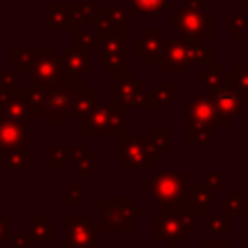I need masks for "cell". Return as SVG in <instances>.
Listing matches in <instances>:
<instances>
[{
	"mask_svg": "<svg viewBox=\"0 0 248 248\" xmlns=\"http://www.w3.org/2000/svg\"><path fill=\"white\" fill-rule=\"evenodd\" d=\"M196 213L184 205L163 207L159 213L151 215V240L167 242L169 248H180L190 234L198 231Z\"/></svg>",
	"mask_w": 248,
	"mask_h": 248,
	"instance_id": "3",
	"label": "cell"
},
{
	"mask_svg": "<svg viewBox=\"0 0 248 248\" xmlns=\"http://www.w3.org/2000/svg\"><path fill=\"white\" fill-rule=\"evenodd\" d=\"M229 78L231 87L248 99V64H231Z\"/></svg>",
	"mask_w": 248,
	"mask_h": 248,
	"instance_id": "32",
	"label": "cell"
},
{
	"mask_svg": "<svg viewBox=\"0 0 248 248\" xmlns=\"http://www.w3.org/2000/svg\"><path fill=\"white\" fill-rule=\"evenodd\" d=\"M10 223H12V215H10V213H2V215H0V242H2V244L12 238Z\"/></svg>",
	"mask_w": 248,
	"mask_h": 248,
	"instance_id": "41",
	"label": "cell"
},
{
	"mask_svg": "<svg viewBox=\"0 0 248 248\" xmlns=\"http://www.w3.org/2000/svg\"><path fill=\"white\" fill-rule=\"evenodd\" d=\"M72 45H78V46H81V48H85V50H93L95 46H99V39L89 31V29H83V23L79 21V23H76L72 29Z\"/></svg>",
	"mask_w": 248,
	"mask_h": 248,
	"instance_id": "34",
	"label": "cell"
},
{
	"mask_svg": "<svg viewBox=\"0 0 248 248\" xmlns=\"http://www.w3.org/2000/svg\"><path fill=\"white\" fill-rule=\"evenodd\" d=\"M203 66L205 68L196 74V81L200 85H203L207 89V93H213L215 95V93L231 87V78H229V74L223 72V66L221 64H215L211 60V62H207Z\"/></svg>",
	"mask_w": 248,
	"mask_h": 248,
	"instance_id": "23",
	"label": "cell"
},
{
	"mask_svg": "<svg viewBox=\"0 0 248 248\" xmlns=\"http://www.w3.org/2000/svg\"><path fill=\"white\" fill-rule=\"evenodd\" d=\"M62 221L66 225V240L62 248H101L97 240L99 231L89 213H64Z\"/></svg>",
	"mask_w": 248,
	"mask_h": 248,
	"instance_id": "11",
	"label": "cell"
},
{
	"mask_svg": "<svg viewBox=\"0 0 248 248\" xmlns=\"http://www.w3.org/2000/svg\"><path fill=\"white\" fill-rule=\"evenodd\" d=\"M60 56V68L64 76H74V78H83L91 74V58H89V50L78 46V45H70L62 48Z\"/></svg>",
	"mask_w": 248,
	"mask_h": 248,
	"instance_id": "16",
	"label": "cell"
},
{
	"mask_svg": "<svg viewBox=\"0 0 248 248\" xmlns=\"http://www.w3.org/2000/svg\"><path fill=\"white\" fill-rule=\"evenodd\" d=\"M169 29L178 31L184 39L203 37L213 39L215 35V14L213 12H194L188 6H178L169 12Z\"/></svg>",
	"mask_w": 248,
	"mask_h": 248,
	"instance_id": "10",
	"label": "cell"
},
{
	"mask_svg": "<svg viewBox=\"0 0 248 248\" xmlns=\"http://www.w3.org/2000/svg\"><path fill=\"white\" fill-rule=\"evenodd\" d=\"M196 248H231L229 240H198Z\"/></svg>",
	"mask_w": 248,
	"mask_h": 248,
	"instance_id": "44",
	"label": "cell"
},
{
	"mask_svg": "<svg viewBox=\"0 0 248 248\" xmlns=\"http://www.w3.org/2000/svg\"><path fill=\"white\" fill-rule=\"evenodd\" d=\"M29 169V147L12 149L2 153V170L4 172H25Z\"/></svg>",
	"mask_w": 248,
	"mask_h": 248,
	"instance_id": "29",
	"label": "cell"
},
{
	"mask_svg": "<svg viewBox=\"0 0 248 248\" xmlns=\"http://www.w3.org/2000/svg\"><path fill=\"white\" fill-rule=\"evenodd\" d=\"M16 91H21L17 72L14 70L12 64H6L0 70V93H16Z\"/></svg>",
	"mask_w": 248,
	"mask_h": 248,
	"instance_id": "35",
	"label": "cell"
},
{
	"mask_svg": "<svg viewBox=\"0 0 248 248\" xmlns=\"http://www.w3.org/2000/svg\"><path fill=\"white\" fill-rule=\"evenodd\" d=\"M27 234L33 242H54L56 227L46 219L45 213H29L27 217Z\"/></svg>",
	"mask_w": 248,
	"mask_h": 248,
	"instance_id": "25",
	"label": "cell"
},
{
	"mask_svg": "<svg viewBox=\"0 0 248 248\" xmlns=\"http://www.w3.org/2000/svg\"><path fill=\"white\" fill-rule=\"evenodd\" d=\"M120 29H126V23H120L116 21L114 17H110L107 12L99 10L95 12L91 17H89V31L101 41L105 35H110L114 31H120Z\"/></svg>",
	"mask_w": 248,
	"mask_h": 248,
	"instance_id": "26",
	"label": "cell"
},
{
	"mask_svg": "<svg viewBox=\"0 0 248 248\" xmlns=\"http://www.w3.org/2000/svg\"><path fill=\"white\" fill-rule=\"evenodd\" d=\"M60 56L54 46H39L37 58L27 74V83L33 85H50L62 79Z\"/></svg>",
	"mask_w": 248,
	"mask_h": 248,
	"instance_id": "12",
	"label": "cell"
},
{
	"mask_svg": "<svg viewBox=\"0 0 248 248\" xmlns=\"http://www.w3.org/2000/svg\"><path fill=\"white\" fill-rule=\"evenodd\" d=\"M0 120H8V122L27 126L31 116H29L27 103L23 99V91L0 93Z\"/></svg>",
	"mask_w": 248,
	"mask_h": 248,
	"instance_id": "17",
	"label": "cell"
},
{
	"mask_svg": "<svg viewBox=\"0 0 248 248\" xmlns=\"http://www.w3.org/2000/svg\"><path fill=\"white\" fill-rule=\"evenodd\" d=\"M211 202H213V188L205 178H198L192 188H186V196L180 205H184L196 215H203Z\"/></svg>",
	"mask_w": 248,
	"mask_h": 248,
	"instance_id": "20",
	"label": "cell"
},
{
	"mask_svg": "<svg viewBox=\"0 0 248 248\" xmlns=\"http://www.w3.org/2000/svg\"><path fill=\"white\" fill-rule=\"evenodd\" d=\"M72 151H74V145L72 143H64V145L48 143L45 147V157H46L48 163H52V167H54L56 172H64L66 163L72 161Z\"/></svg>",
	"mask_w": 248,
	"mask_h": 248,
	"instance_id": "28",
	"label": "cell"
},
{
	"mask_svg": "<svg viewBox=\"0 0 248 248\" xmlns=\"http://www.w3.org/2000/svg\"><path fill=\"white\" fill-rule=\"evenodd\" d=\"M215 101V126L217 128H229L236 116H240L248 108V99L234 91L232 87H227L213 95Z\"/></svg>",
	"mask_w": 248,
	"mask_h": 248,
	"instance_id": "14",
	"label": "cell"
},
{
	"mask_svg": "<svg viewBox=\"0 0 248 248\" xmlns=\"http://www.w3.org/2000/svg\"><path fill=\"white\" fill-rule=\"evenodd\" d=\"M231 37L232 39H240L246 31H248V16L246 12H232L231 14Z\"/></svg>",
	"mask_w": 248,
	"mask_h": 248,
	"instance_id": "38",
	"label": "cell"
},
{
	"mask_svg": "<svg viewBox=\"0 0 248 248\" xmlns=\"http://www.w3.org/2000/svg\"><path fill=\"white\" fill-rule=\"evenodd\" d=\"M232 4H236L240 8V12H248V0H231Z\"/></svg>",
	"mask_w": 248,
	"mask_h": 248,
	"instance_id": "46",
	"label": "cell"
},
{
	"mask_svg": "<svg viewBox=\"0 0 248 248\" xmlns=\"http://www.w3.org/2000/svg\"><path fill=\"white\" fill-rule=\"evenodd\" d=\"M149 190L153 203L163 207H176L184 202L188 188V170H151V176L141 182Z\"/></svg>",
	"mask_w": 248,
	"mask_h": 248,
	"instance_id": "7",
	"label": "cell"
},
{
	"mask_svg": "<svg viewBox=\"0 0 248 248\" xmlns=\"http://www.w3.org/2000/svg\"><path fill=\"white\" fill-rule=\"evenodd\" d=\"M72 163H74V169L78 170L79 178L81 180H87V178H91L93 172H97L101 169V155L95 153L89 143L74 145Z\"/></svg>",
	"mask_w": 248,
	"mask_h": 248,
	"instance_id": "22",
	"label": "cell"
},
{
	"mask_svg": "<svg viewBox=\"0 0 248 248\" xmlns=\"http://www.w3.org/2000/svg\"><path fill=\"white\" fill-rule=\"evenodd\" d=\"M72 10H74V16L78 21H89V17L101 10V6L93 0H79V2H72Z\"/></svg>",
	"mask_w": 248,
	"mask_h": 248,
	"instance_id": "36",
	"label": "cell"
},
{
	"mask_svg": "<svg viewBox=\"0 0 248 248\" xmlns=\"http://www.w3.org/2000/svg\"><path fill=\"white\" fill-rule=\"evenodd\" d=\"M10 242H12V248H29L31 238L27 232H16V234H12Z\"/></svg>",
	"mask_w": 248,
	"mask_h": 248,
	"instance_id": "43",
	"label": "cell"
},
{
	"mask_svg": "<svg viewBox=\"0 0 248 248\" xmlns=\"http://www.w3.org/2000/svg\"><path fill=\"white\" fill-rule=\"evenodd\" d=\"M163 157V151L157 145V140L153 134L140 136V134H120L116 136V159L122 163L126 172H132L136 169L153 170V163H159Z\"/></svg>",
	"mask_w": 248,
	"mask_h": 248,
	"instance_id": "6",
	"label": "cell"
},
{
	"mask_svg": "<svg viewBox=\"0 0 248 248\" xmlns=\"http://www.w3.org/2000/svg\"><path fill=\"white\" fill-rule=\"evenodd\" d=\"M37 50H39V46H12L10 48V64L14 68H17L19 74L27 76L37 58Z\"/></svg>",
	"mask_w": 248,
	"mask_h": 248,
	"instance_id": "27",
	"label": "cell"
},
{
	"mask_svg": "<svg viewBox=\"0 0 248 248\" xmlns=\"http://www.w3.org/2000/svg\"><path fill=\"white\" fill-rule=\"evenodd\" d=\"M110 17H114L116 21L120 23H126V21H134L136 19V12H130L124 4H114V2H108L107 4V10H105Z\"/></svg>",
	"mask_w": 248,
	"mask_h": 248,
	"instance_id": "39",
	"label": "cell"
},
{
	"mask_svg": "<svg viewBox=\"0 0 248 248\" xmlns=\"http://www.w3.org/2000/svg\"><path fill=\"white\" fill-rule=\"evenodd\" d=\"M107 97L108 103L128 110H153V103L149 99V93L145 91L143 83L136 79L134 74L122 72L116 76V81H110L107 85Z\"/></svg>",
	"mask_w": 248,
	"mask_h": 248,
	"instance_id": "9",
	"label": "cell"
},
{
	"mask_svg": "<svg viewBox=\"0 0 248 248\" xmlns=\"http://www.w3.org/2000/svg\"><path fill=\"white\" fill-rule=\"evenodd\" d=\"M81 184L83 180L81 178H74L70 188L66 190V196L62 200V203L66 207H81L83 205V196H81Z\"/></svg>",
	"mask_w": 248,
	"mask_h": 248,
	"instance_id": "37",
	"label": "cell"
},
{
	"mask_svg": "<svg viewBox=\"0 0 248 248\" xmlns=\"http://www.w3.org/2000/svg\"><path fill=\"white\" fill-rule=\"evenodd\" d=\"M225 215H248V198L242 194L240 188H232L231 194L223 200V211Z\"/></svg>",
	"mask_w": 248,
	"mask_h": 248,
	"instance_id": "31",
	"label": "cell"
},
{
	"mask_svg": "<svg viewBox=\"0 0 248 248\" xmlns=\"http://www.w3.org/2000/svg\"><path fill=\"white\" fill-rule=\"evenodd\" d=\"M97 101H101V93L95 91L91 87V83L81 81L79 87L74 91V95H72V99H70V103L66 107L64 116L66 118H81L91 108V105L97 103Z\"/></svg>",
	"mask_w": 248,
	"mask_h": 248,
	"instance_id": "19",
	"label": "cell"
},
{
	"mask_svg": "<svg viewBox=\"0 0 248 248\" xmlns=\"http://www.w3.org/2000/svg\"><path fill=\"white\" fill-rule=\"evenodd\" d=\"M99 46H101L99 64L110 76H118L126 72V29L105 35L99 41Z\"/></svg>",
	"mask_w": 248,
	"mask_h": 248,
	"instance_id": "13",
	"label": "cell"
},
{
	"mask_svg": "<svg viewBox=\"0 0 248 248\" xmlns=\"http://www.w3.org/2000/svg\"><path fill=\"white\" fill-rule=\"evenodd\" d=\"M29 147L27 126L0 120V155L12 149H25Z\"/></svg>",
	"mask_w": 248,
	"mask_h": 248,
	"instance_id": "21",
	"label": "cell"
},
{
	"mask_svg": "<svg viewBox=\"0 0 248 248\" xmlns=\"http://www.w3.org/2000/svg\"><path fill=\"white\" fill-rule=\"evenodd\" d=\"M143 211V205H138L132 196H101L97 231L105 234H132L136 219Z\"/></svg>",
	"mask_w": 248,
	"mask_h": 248,
	"instance_id": "4",
	"label": "cell"
},
{
	"mask_svg": "<svg viewBox=\"0 0 248 248\" xmlns=\"http://www.w3.org/2000/svg\"><path fill=\"white\" fill-rule=\"evenodd\" d=\"M215 56V48L205 45L203 37H190V39H161V62L159 74L161 76H184L188 68L194 64H207Z\"/></svg>",
	"mask_w": 248,
	"mask_h": 248,
	"instance_id": "2",
	"label": "cell"
},
{
	"mask_svg": "<svg viewBox=\"0 0 248 248\" xmlns=\"http://www.w3.org/2000/svg\"><path fill=\"white\" fill-rule=\"evenodd\" d=\"M126 132V110L112 103H93L81 116V136H120Z\"/></svg>",
	"mask_w": 248,
	"mask_h": 248,
	"instance_id": "8",
	"label": "cell"
},
{
	"mask_svg": "<svg viewBox=\"0 0 248 248\" xmlns=\"http://www.w3.org/2000/svg\"><path fill=\"white\" fill-rule=\"evenodd\" d=\"M161 29L145 27L141 35L134 39V54L141 58L143 66H159L161 62Z\"/></svg>",
	"mask_w": 248,
	"mask_h": 248,
	"instance_id": "15",
	"label": "cell"
},
{
	"mask_svg": "<svg viewBox=\"0 0 248 248\" xmlns=\"http://www.w3.org/2000/svg\"><path fill=\"white\" fill-rule=\"evenodd\" d=\"M81 81L83 78L62 76L60 81L50 85L27 83V89L23 91V99L27 103L29 116L43 118L48 128H62L66 122V116H64L66 107Z\"/></svg>",
	"mask_w": 248,
	"mask_h": 248,
	"instance_id": "1",
	"label": "cell"
},
{
	"mask_svg": "<svg viewBox=\"0 0 248 248\" xmlns=\"http://www.w3.org/2000/svg\"><path fill=\"white\" fill-rule=\"evenodd\" d=\"M205 180L209 182V186L215 190H219V188H223V170H205Z\"/></svg>",
	"mask_w": 248,
	"mask_h": 248,
	"instance_id": "42",
	"label": "cell"
},
{
	"mask_svg": "<svg viewBox=\"0 0 248 248\" xmlns=\"http://www.w3.org/2000/svg\"><path fill=\"white\" fill-rule=\"evenodd\" d=\"M136 14H169L170 0H128Z\"/></svg>",
	"mask_w": 248,
	"mask_h": 248,
	"instance_id": "33",
	"label": "cell"
},
{
	"mask_svg": "<svg viewBox=\"0 0 248 248\" xmlns=\"http://www.w3.org/2000/svg\"><path fill=\"white\" fill-rule=\"evenodd\" d=\"M151 134L155 136L157 145H159V149L163 151V155H165V153H170V140H169L170 128H169V126H153V128H151Z\"/></svg>",
	"mask_w": 248,
	"mask_h": 248,
	"instance_id": "40",
	"label": "cell"
},
{
	"mask_svg": "<svg viewBox=\"0 0 248 248\" xmlns=\"http://www.w3.org/2000/svg\"><path fill=\"white\" fill-rule=\"evenodd\" d=\"M186 6L194 12H203L205 8V0H186Z\"/></svg>",
	"mask_w": 248,
	"mask_h": 248,
	"instance_id": "45",
	"label": "cell"
},
{
	"mask_svg": "<svg viewBox=\"0 0 248 248\" xmlns=\"http://www.w3.org/2000/svg\"><path fill=\"white\" fill-rule=\"evenodd\" d=\"M202 217H203V221L207 225V231L213 236V240H221L223 236H227L232 231L231 217L225 215V213H203Z\"/></svg>",
	"mask_w": 248,
	"mask_h": 248,
	"instance_id": "30",
	"label": "cell"
},
{
	"mask_svg": "<svg viewBox=\"0 0 248 248\" xmlns=\"http://www.w3.org/2000/svg\"><path fill=\"white\" fill-rule=\"evenodd\" d=\"M186 141L188 145H209L215 132L213 93H186Z\"/></svg>",
	"mask_w": 248,
	"mask_h": 248,
	"instance_id": "5",
	"label": "cell"
},
{
	"mask_svg": "<svg viewBox=\"0 0 248 248\" xmlns=\"http://www.w3.org/2000/svg\"><path fill=\"white\" fill-rule=\"evenodd\" d=\"M45 10H46L45 27L48 31H64V29H72L76 23H79L74 16L72 2H48L45 6Z\"/></svg>",
	"mask_w": 248,
	"mask_h": 248,
	"instance_id": "18",
	"label": "cell"
},
{
	"mask_svg": "<svg viewBox=\"0 0 248 248\" xmlns=\"http://www.w3.org/2000/svg\"><path fill=\"white\" fill-rule=\"evenodd\" d=\"M0 248H2V242H0Z\"/></svg>",
	"mask_w": 248,
	"mask_h": 248,
	"instance_id": "47",
	"label": "cell"
},
{
	"mask_svg": "<svg viewBox=\"0 0 248 248\" xmlns=\"http://www.w3.org/2000/svg\"><path fill=\"white\" fill-rule=\"evenodd\" d=\"M0 215H2V211H0Z\"/></svg>",
	"mask_w": 248,
	"mask_h": 248,
	"instance_id": "48",
	"label": "cell"
},
{
	"mask_svg": "<svg viewBox=\"0 0 248 248\" xmlns=\"http://www.w3.org/2000/svg\"><path fill=\"white\" fill-rule=\"evenodd\" d=\"M149 99L153 103V108L167 110L174 101L180 97V85L174 81H153L149 87Z\"/></svg>",
	"mask_w": 248,
	"mask_h": 248,
	"instance_id": "24",
	"label": "cell"
}]
</instances>
